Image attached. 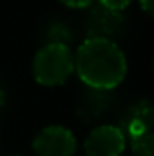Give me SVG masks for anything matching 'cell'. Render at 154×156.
Masks as SVG:
<instances>
[{
  "label": "cell",
  "instance_id": "52a82bcc",
  "mask_svg": "<svg viewBox=\"0 0 154 156\" xmlns=\"http://www.w3.org/2000/svg\"><path fill=\"white\" fill-rule=\"evenodd\" d=\"M131 149L134 156H154V131L131 136Z\"/></svg>",
  "mask_w": 154,
  "mask_h": 156
},
{
  "label": "cell",
  "instance_id": "6da1fadb",
  "mask_svg": "<svg viewBox=\"0 0 154 156\" xmlns=\"http://www.w3.org/2000/svg\"><path fill=\"white\" fill-rule=\"evenodd\" d=\"M78 76L94 89H111L127 73V58L120 45L111 38L83 40L75 55Z\"/></svg>",
  "mask_w": 154,
  "mask_h": 156
},
{
  "label": "cell",
  "instance_id": "4fadbf2b",
  "mask_svg": "<svg viewBox=\"0 0 154 156\" xmlns=\"http://www.w3.org/2000/svg\"><path fill=\"white\" fill-rule=\"evenodd\" d=\"M152 64H154V62H152Z\"/></svg>",
  "mask_w": 154,
  "mask_h": 156
},
{
  "label": "cell",
  "instance_id": "30bf717a",
  "mask_svg": "<svg viewBox=\"0 0 154 156\" xmlns=\"http://www.w3.org/2000/svg\"><path fill=\"white\" fill-rule=\"evenodd\" d=\"M140 4H142V7H143L147 13L154 15V0H140Z\"/></svg>",
  "mask_w": 154,
  "mask_h": 156
},
{
  "label": "cell",
  "instance_id": "3957f363",
  "mask_svg": "<svg viewBox=\"0 0 154 156\" xmlns=\"http://www.w3.org/2000/svg\"><path fill=\"white\" fill-rule=\"evenodd\" d=\"M33 149L38 156H73L76 138L64 125H47L33 138Z\"/></svg>",
  "mask_w": 154,
  "mask_h": 156
},
{
  "label": "cell",
  "instance_id": "7c38bea8",
  "mask_svg": "<svg viewBox=\"0 0 154 156\" xmlns=\"http://www.w3.org/2000/svg\"><path fill=\"white\" fill-rule=\"evenodd\" d=\"M11 156H22V154H11Z\"/></svg>",
  "mask_w": 154,
  "mask_h": 156
},
{
  "label": "cell",
  "instance_id": "8992f818",
  "mask_svg": "<svg viewBox=\"0 0 154 156\" xmlns=\"http://www.w3.org/2000/svg\"><path fill=\"white\" fill-rule=\"evenodd\" d=\"M152 122H154V107L143 104V105H136L129 118H125V125L131 133V136H136L140 133L145 131H152Z\"/></svg>",
  "mask_w": 154,
  "mask_h": 156
},
{
  "label": "cell",
  "instance_id": "277c9868",
  "mask_svg": "<svg viewBox=\"0 0 154 156\" xmlns=\"http://www.w3.org/2000/svg\"><path fill=\"white\" fill-rule=\"evenodd\" d=\"M83 147L87 156H120L125 149V133L118 125H98L87 134Z\"/></svg>",
  "mask_w": 154,
  "mask_h": 156
},
{
  "label": "cell",
  "instance_id": "5b68a950",
  "mask_svg": "<svg viewBox=\"0 0 154 156\" xmlns=\"http://www.w3.org/2000/svg\"><path fill=\"white\" fill-rule=\"evenodd\" d=\"M125 16L121 11L109 9L102 4H96L89 9L87 15V31L89 38H109L121 31Z\"/></svg>",
  "mask_w": 154,
  "mask_h": 156
},
{
  "label": "cell",
  "instance_id": "9c48e42d",
  "mask_svg": "<svg viewBox=\"0 0 154 156\" xmlns=\"http://www.w3.org/2000/svg\"><path fill=\"white\" fill-rule=\"evenodd\" d=\"M62 2L69 7H85V5H93L94 0H62Z\"/></svg>",
  "mask_w": 154,
  "mask_h": 156
},
{
  "label": "cell",
  "instance_id": "8fae6325",
  "mask_svg": "<svg viewBox=\"0 0 154 156\" xmlns=\"http://www.w3.org/2000/svg\"><path fill=\"white\" fill-rule=\"evenodd\" d=\"M4 104H5V93H4V89H2V85H0V109L4 107Z\"/></svg>",
  "mask_w": 154,
  "mask_h": 156
},
{
  "label": "cell",
  "instance_id": "ba28073f",
  "mask_svg": "<svg viewBox=\"0 0 154 156\" xmlns=\"http://www.w3.org/2000/svg\"><path fill=\"white\" fill-rule=\"evenodd\" d=\"M129 2H131V0H100L102 5H105V7H109V9H114V11L125 9V7L129 5Z\"/></svg>",
  "mask_w": 154,
  "mask_h": 156
},
{
  "label": "cell",
  "instance_id": "7a4b0ae2",
  "mask_svg": "<svg viewBox=\"0 0 154 156\" xmlns=\"http://www.w3.org/2000/svg\"><path fill=\"white\" fill-rule=\"evenodd\" d=\"M75 69V55L67 44L49 42L42 45L33 58V75L44 85L65 82Z\"/></svg>",
  "mask_w": 154,
  "mask_h": 156
}]
</instances>
